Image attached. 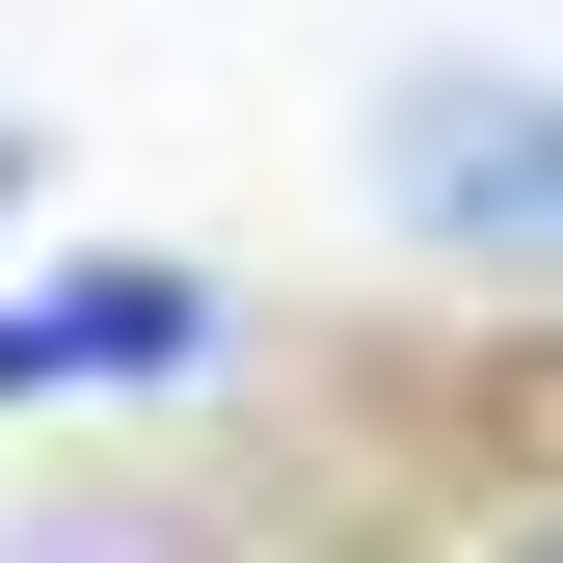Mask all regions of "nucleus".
<instances>
[{
    "label": "nucleus",
    "mask_w": 563,
    "mask_h": 563,
    "mask_svg": "<svg viewBox=\"0 0 563 563\" xmlns=\"http://www.w3.org/2000/svg\"><path fill=\"white\" fill-rule=\"evenodd\" d=\"M376 162H402V216L430 242H483V268H563V81H402L376 108Z\"/></svg>",
    "instance_id": "obj_1"
},
{
    "label": "nucleus",
    "mask_w": 563,
    "mask_h": 563,
    "mask_svg": "<svg viewBox=\"0 0 563 563\" xmlns=\"http://www.w3.org/2000/svg\"><path fill=\"white\" fill-rule=\"evenodd\" d=\"M81 376H216V296H188V268H81V296H0V402H81Z\"/></svg>",
    "instance_id": "obj_2"
},
{
    "label": "nucleus",
    "mask_w": 563,
    "mask_h": 563,
    "mask_svg": "<svg viewBox=\"0 0 563 563\" xmlns=\"http://www.w3.org/2000/svg\"><path fill=\"white\" fill-rule=\"evenodd\" d=\"M483 563H563V510H510V537H483Z\"/></svg>",
    "instance_id": "obj_3"
},
{
    "label": "nucleus",
    "mask_w": 563,
    "mask_h": 563,
    "mask_svg": "<svg viewBox=\"0 0 563 563\" xmlns=\"http://www.w3.org/2000/svg\"><path fill=\"white\" fill-rule=\"evenodd\" d=\"M0 216H27V134H0Z\"/></svg>",
    "instance_id": "obj_4"
}]
</instances>
